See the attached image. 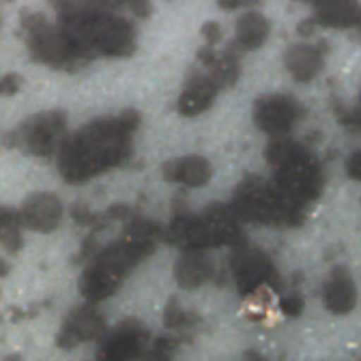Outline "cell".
Segmentation results:
<instances>
[{"label": "cell", "mask_w": 361, "mask_h": 361, "mask_svg": "<svg viewBox=\"0 0 361 361\" xmlns=\"http://www.w3.org/2000/svg\"><path fill=\"white\" fill-rule=\"evenodd\" d=\"M138 123V112L125 110L114 118H99L78 129L59 151L61 176L67 183H86L121 166L131 153V133Z\"/></svg>", "instance_id": "1"}, {"label": "cell", "mask_w": 361, "mask_h": 361, "mask_svg": "<svg viewBox=\"0 0 361 361\" xmlns=\"http://www.w3.org/2000/svg\"><path fill=\"white\" fill-rule=\"evenodd\" d=\"M161 239L164 228L159 224L145 217L131 219L118 241L93 254L80 278V295L93 303L112 297L131 271L153 254Z\"/></svg>", "instance_id": "2"}, {"label": "cell", "mask_w": 361, "mask_h": 361, "mask_svg": "<svg viewBox=\"0 0 361 361\" xmlns=\"http://www.w3.org/2000/svg\"><path fill=\"white\" fill-rule=\"evenodd\" d=\"M61 30L88 61L93 56H129L135 48L131 24L114 16L108 7L93 3H61Z\"/></svg>", "instance_id": "3"}, {"label": "cell", "mask_w": 361, "mask_h": 361, "mask_svg": "<svg viewBox=\"0 0 361 361\" xmlns=\"http://www.w3.org/2000/svg\"><path fill=\"white\" fill-rule=\"evenodd\" d=\"M164 241L176 245L183 252L209 250L231 245L233 250L247 243L239 215L228 204H211L202 213H178L164 228Z\"/></svg>", "instance_id": "4"}, {"label": "cell", "mask_w": 361, "mask_h": 361, "mask_svg": "<svg viewBox=\"0 0 361 361\" xmlns=\"http://www.w3.org/2000/svg\"><path fill=\"white\" fill-rule=\"evenodd\" d=\"M264 157L274 170L276 185L297 204L312 202L323 192V168L305 147L293 140H274Z\"/></svg>", "instance_id": "5"}, {"label": "cell", "mask_w": 361, "mask_h": 361, "mask_svg": "<svg viewBox=\"0 0 361 361\" xmlns=\"http://www.w3.org/2000/svg\"><path fill=\"white\" fill-rule=\"evenodd\" d=\"M239 219L260 226H297L303 219V207L293 202L276 183L262 176H247L233 194V204Z\"/></svg>", "instance_id": "6"}, {"label": "cell", "mask_w": 361, "mask_h": 361, "mask_svg": "<svg viewBox=\"0 0 361 361\" xmlns=\"http://www.w3.org/2000/svg\"><path fill=\"white\" fill-rule=\"evenodd\" d=\"M22 28L26 35V48L35 63L50 65L54 69L75 71L88 63V59L75 50V45L67 39V35L52 26L39 13L22 16Z\"/></svg>", "instance_id": "7"}, {"label": "cell", "mask_w": 361, "mask_h": 361, "mask_svg": "<svg viewBox=\"0 0 361 361\" xmlns=\"http://www.w3.org/2000/svg\"><path fill=\"white\" fill-rule=\"evenodd\" d=\"M65 135V114L63 112H41L37 116H30L24 121L11 135L9 145L22 149L30 155H52L54 151H61Z\"/></svg>", "instance_id": "8"}, {"label": "cell", "mask_w": 361, "mask_h": 361, "mask_svg": "<svg viewBox=\"0 0 361 361\" xmlns=\"http://www.w3.org/2000/svg\"><path fill=\"white\" fill-rule=\"evenodd\" d=\"M231 269H233L237 288L243 297L256 293L260 286H267L276 280V269H274L271 258L262 250H258L250 243L235 247Z\"/></svg>", "instance_id": "9"}, {"label": "cell", "mask_w": 361, "mask_h": 361, "mask_svg": "<svg viewBox=\"0 0 361 361\" xmlns=\"http://www.w3.org/2000/svg\"><path fill=\"white\" fill-rule=\"evenodd\" d=\"M303 118V108L290 95H262L254 104V121L267 135H280L288 133L299 121Z\"/></svg>", "instance_id": "10"}, {"label": "cell", "mask_w": 361, "mask_h": 361, "mask_svg": "<svg viewBox=\"0 0 361 361\" xmlns=\"http://www.w3.org/2000/svg\"><path fill=\"white\" fill-rule=\"evenodd\" d=\"M147 342L149 331L138 321H125L104 340L99 357L102 361H131L147 350Z\"/></svg>", "instance_id": "11"}, {"label": "cell", "mask_w": 361, "mask_h": 361, "mask_svg": "<svg viewBox=\"0 0 361 361\" xmlns=\"http://www.w3.org/2000/svg\"><path fill=\"white\" fill-rule=\"evenodd\" d=\"M104 334H106L104 316L93 305H80L65 319L63 329L59 334V344L69 348L86 340H95Z\"/></svg>", "instance_id": "12"}, {"label": "cell", "mask_w": 361, "mask_h": 361, "mask_svg": "<svg viewBox=\"0 0 361 361\" xmlns=\"http://www.w3.org/2000/svg\"><path fill=\"white\" fill-rule=\"evenodd\" d=\"M22 224L37 233H52L61 224L63 204L54 194H32L20 209Z\"/></svg>", "instance_id": "13"}, {"label": "cell", "mask_w": 361, "mask_h": 361, "mask_svg": "<svg viewBox=\"0 0 361 361\" xmlns=\"http://www.w3.org/2000/svg\"><path fill=\"white\" fill-rule=\"evenodd\" d=\"M217 84L213 82L211 75L204 73H192L180 90L178 102H176V110L183 116H196L204 110L211 108V104L215 102L217 95Z\"/></svg>", "instance_id": "14"}, {"label": "cell", "mask_w": 361, "mask_h": 361, "mask_svg": "<svg viewBox=\"0 0 361 361\" xmlns=\"http://www.w3.org/2000/svg\"><path fill=\"white\" fill-rule=\"evenodd\" d=\"M213 174L211 164L200 157V155H188L170 159L161 166V176L170 183H180L188 188H202L209 183V178Z\"/></svg>", "instance_id": "15"}, {"label": "cell", "mask_w": 361, "mask_h": 361, "mask_svg": "<svg viewBox=\"0 0 361 361\" xmlns=\"http://www.w3.org/2000/svg\"><path fill=\"white\" fill-rule=\"evenodd\" d=\"M215 276V264L204 250H190L180 252L174 264V278L178 286L183 288H198L207 284Z\"/></svg>", "instance_id": "16"}, {"label": "cell", "mask_w": 361, "mask_h": 361, "mask_svg": "<svg viewBox=\"0 0 361 361\" xmlns=\"http://www.w3.org/2000/svg\"><path fill=\"white\" fill-rule=\"evenodd\" d=\"M325 50H327L325 45L314 48V45L307 43H295L284 54V65L297 82H310L323 69Z\"/></svg>", "instance_id": "17"}, {"label": "cell", "mask_w": 361, "mask_h": 361, "mask_svg": "<svg viewBox=\"0 0 361 361\" xmlns=\"http://www.w3.org/2000/svg\"><path fill=\"white\" fill-rule=\"evenodd\" d=\"M357 290L350 274L344 267H336L323 286V303L331 314H348L355 307Z\"/></svg>", "instance_id": "18"}, {"label": "cell", "mask_w": 361, "mask_h": 361, "mask_svg": "<svg viewBox=\"0 0 361 361\" xmlns=\"http://www.w3.org/2000/svg\"><path fill=\"white\" fill-rule=\"evenodd\" d=\"M314 22L325 28L361 26V5L348 0H321L314 3Z\"/></svg>", "instance_id": "19"}, {"label": "cell", "mask_w": 361, "mask_h": 361, "mask_svg": "<svg viewBox=\"0 0 361 361\" xmlns=\"http://www.w3.org/2000/svg\"><path fill=\"white\" fill-rule=\"evenodd\" d=\"M269 37V20L258 11H247L237 20V48L256 50Z\"/></svg>", "instance_id": "20"}, {"label": "cell", "mask_w": 361, "mask_h": 361, "mask_svg": "<svg viewBox=\"0 0 361 361\" xmlns=\"http://www.w3.org/2000/svg\"><path fill=\"white\" fill-rule=\"evenodd\" d=\"M209 67H211L209 75L213 78L217 88L233 86L237 82V78H239V56H237V50L228 48L221 56H215Z\"/></svg>", "instance_id": "21"}, {"label": "cell", "mask_w": 361, "mask_h": 361, "mask_svg": "<svg viewBox=\"0 0 361 361\" xmlns=\"http://www.w3.org/2000/svg\"><path fill=\"white\" fill-rule=\"evenodd\" d=\"M0 226H3V245L9 252H18L22 247V217L20 213H16L13 209H3V215H0Z\"/></svg>", "instance_id": "22"}, {"label": "cell", "mask_w": 361, "mask_h": 361, "mask_svg": "<svg viewBox=\"0 0 361 361\" xmlns=\"http://www.w3.org/2000/svg\"><path fill=\"white\" fill-rule=\"evenodd\" d=\"M183 323H188L185 321V312L176 305V299H170V303L166 307V325L168 327H180Z\"/></svg>", "instance_id": "23"}, {"label": "cell", "mask_w": 361, "mask_h": 361, "mask_svg": "<svg viewBox=\"0 0 361 361\" xmlns=\"http://www.w3.org/2000/svg\"><path fill=\"white\" fill-rule=\"evenodd\" d=\"M346 174L353 180H359L361 183V147L355 149L348 157H346Z\"/></svg>", "instance_id": "24"}, {"label": "cell", "mask_w": 361, "mask_h": 361, "mask_svg": "<svg viewBox=\"0 0 361 361\" xmlns=\"http://www.w3.org/2000/svg\"><path fill=\"white\" fill-rule=\"evenodd\" d=\"M280 307H282V312L288 314V316H299L301 310H303V299H301L299 295H288V297L282 299Z\"/></svg>", "instance_id": "25"}, {"label": "cell", "mask_w": 361, "mask_h": 361, "mask_svg": "<svg viewBox=\"0 0 361 361\" xmlns=\"http://www.w3.org/2000/svg\"><path fill=\"white\" fill-rule=\"evenodd\" d=\"M22 88V78L18 73H9L3 78V95H16L18 90Z\"/></svg>", "instance_id": "26"}, {"label": "cell", "mask_w": 361, "mask_h": 361, "mask_svg": "<svg viewBox=\"0 0 361 361\" xmlns=\"http://www.w3.org/2000/svg\"><path fill=\"white\" fill-rule=\"evenodd\" d=\"M202 37L207 39L209 48H213V45L219 41V24H215V22H207V24L202 26Z\"/></svg>", "instance_id": "27"}, {"label": "cell", "mask_w": 361, "mask_h": 361, "mask_svg": "<svg viewBox=\"0 0 361 361\" xmlns=\"http://www.w3.org/2000/svg\"><path fill=\"white\" fill-rule=\"evenodd\" d=\"M340 118H342L344 125H348L353 129H361V102H359V106L355 110H348L346 116H340Z\"/></svg>", "instance_id": "28"}, {"label": "cell", "mask_w": 361, "mask_h": 361, "mask_svg": "<svg viewBox=\"0 0 361 361\" xmlns=\"http://www.w3.org/2000/svg\"><path fill=\"white\" fill-rule=\"evenodd\" d=\"M254 0H219V7L224 9H235V7H250Z\"/></svg>", "instance_id": "29"}]
</instances>
